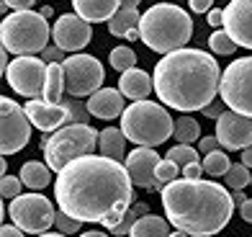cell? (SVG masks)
I'll list each match as a JSON object with an SVG mask.
<instances>
[{
    "label": "cell",
    "instance_id": "obj_31",
    "mask_svg": "<svg viewBox=\"0 0 252 237\" xmlns=\"http://www.w3.org/2000/svg\"><path fill=\"white\" fill-rule=\"evenodd\" d=\"M108 62H111L113 70L126 72V70H131V67L136 65V54H134L131 47H116V49H111Z\"/></svg>",
    "mask_w": 252,
    "mask_h": 237
},
{
    "label": "cell",
    "instance_id": "obj_35",
    "mask_svg": "<svg viewBox=\"0 0 252 237\" xmlns=\"http://www.w3.org/2000/svg\"><path fill=\"white\" fill-rule=\"evenodd\" d=\"M21 188H24V180L16 175H3V180H0V194H3V199L13 201L16 196H21Z\"/></svg>",
    "mask_w": 252,
    "mask_h": 237
},
{
    "label": "cell",
    "instance_id": "obj_15",
    "mask_svg": "<svg viewBox=\"0 0 252 237\" xmlns=\"http://www.w3.org/2000/svg\"><path fill=\"white\" fill-rule=\"evenodd\" d=\"M159 160H162V157L157 155L155 147H136V150H131L129 155H126L124 165H126V170H129L134 186H142L147 191H162L165 186L155 178V170H157Z\"/></svg>",
    "mask_w": 252,
    "mask_h": 237
},
{
    "label": "cell",
    "instance_id": "obj_40",
    "mask_svg": "<svg viewBox=\"0 0 252 237\" xmlns=\"http://www.w3.org/2000/svg\"><path fill=\"white\" fill-rule=\"evenodd\" d=\"M201 175H203V165L201 163L183 165V178H201Z\"/></svg>",
    "mask_w": 252,
    "mask_h": 237
},
{
    "label": "cell",
    "instance_id": "obj_25",
    "mask_svg": "<svg viewBox=\"0 0 252 237\" xmlns=\"http://www.w3.org/2000/svg\"><path fill=\"white\" fill-rule=\"evenodd\" d=\"M64 67L62 62H52L49 65V72H47V88H44V98L49 103H60L62 93H64Z\"/></svg>",
    "mask_w": 252,
    "mask_h": 237
},
{
    "label": "cell",
    "instance_id": "obj_19",
    "mask_svg": "<svg viewBox=\"0 0 252 237\" xmlns=\"http://www.w3.org/2000/svg\"><path fill=\"white\" fill-rule=\"evenodd\" d=\"M72 8L80 18H85L88 24H100L108 21L119 13L121 0H72Z\"/></svg>",
    "mask_w": 252,
    "mask_h": 237
},
{
    "label": "cell",
    "instance_id": "obj_13",
    "mask_svg": "<svg viewBox=\"0 0 252 237\" xmlns=\"http://www.w3.org/2000/svg\"><path fill=\"white\" fill-rule=\"evenodd\" d=\"M216 139H219V144L226 152L250 147L252 144V119L226 108L224 114L216 119Z\"/></svg>",
    "mask_w": 252,
    "mask_h": 237
},
{
    "label": "cell",
    "instance_id": "obj_49",
    "mask_svg": "<svg viewBox=\"0 0 252 237\" xmlns=\"http://www.w3.org/2000/svg\"><path fill=\"white\" fill-rule=\"evenodd\" d=\"M39 13H41L44 18H52V16H54V8H52V5H44V8L39 10Z\"/></svg>",
    "mask_w": 252,
    "mask_h": 237
},
{
    "label": "cell",
    "instance_id": "obj_30",
    "mask_svg": "<svg viewBox=\"0 0 252 237\" xmlns=\"http://www.w3.org/2000/svg\"><path fill=\"white\" fill-rule=\"evenodd\" d=\"M250 178H252L250 168L239 163V165H232V168L226 170V175H224V186H226V188H232V191H242V188L250 186Z\"/></svg>",
    "mask_w": 252,
    "mask_h": 237
},
{
    "label": "cell",
    "instance_id": "obj_44",
    "mask_svg": "<svg viewBox=\"0 0 252 237\" xmlns=\"http://www.w3.org/2000/svg\"><path fill=\"white\" fill-rule=\"evenodd\" d=\"M239 217H242L245 222H250L252 224V199H247L242 206H239Z\"/></svg>",
    "mask_w": 252,
    "mask_h": 237
},
{
    "label": "cell",
    "instance_id": "obj_33",
    "mask_svg": "<svg viewBox=\"0 0 252 237\" xmlns=\"http://www.w3.org/2000/svg\"><path fill=\"white\" fill-rule=\"evenodd\" d=\"M178 173H180V165L165 157V160H159L157 170H155V178H157L162 186H167V183H173V180L178 178Z\"/></svg>",
    "mask_w": 252,
    "mask_h": 237
},
{
    "label": "cell",
    "instance_id": "obj_43",
    "mask_svg": "<svg viewBox=\"0 0 252 237\" xmlns=\"http://www.w3.org/2000/svg\"><path fill=\"white\" fill-rule=\"evenodd\" d=\"M33 3H36V0H5V5L13 8V10H31Z\"/></svg>",
    "mask_w": 252,
    "mask_h": 237
},
{
    "label": "cell",
    "instance_id": "obj_17",
    "mask_svg": "<svg viewBox=\"0 0 252 237\" xmlns=\"http://www.w3.org/2000/svg\"><path fill=\"white\" fill-rule=\"evenodd\" d=\"M224 29L237 47L252 49V0H232L224 8Z\"/></svg>",
    "mask_w": 252,
    "mask_h": 237
},
{
    "label": "cell",
    "instance_id": "obj_48",
    "mask_svg": "<svg viewBox=\"0 0 252 237\" xmlns=\"http://www.w3.org/2000/svg\"><path fill=\"white\" fill-rule=\"evenodd\" d=\"M126 39H129V41H136V39H142V34H139V29H131L129 34H126Z\"/></svg>",
    "mask_w": 252,
    "mask_h": 237
},
{
    "label": "cell",
    "instance_id": "obj_28",
    "mask_svg": "<svg viewBox=\"0 0 252 237\" xmlns=\"http://www.w3.org/2000/svg\"><path fill=\"white\" fill-rule=\"evenodd\" d=\"M144 214H150V206H147V204H134V206H129V211L121 217V222L116 224V227H111V235H113V237L129 235L131 227H134V222L139 219V217H144Z\"/></svg>",
    "mask_w": 252,
    "mask_h": 237
},
{
    "label": "cell",
    "instance_id": "obj_12",
    "mask_svg": "<svg viewBox=\"0 0 252 237\" xmlns=\"http://www.w3.org/2000/svg\"><path fill=\"white\" fill-rule=\"evenodd\" d=\"M47 72L49 65L41 57H33V54H24V57H16L8 65L5 70V80L8 85L16 90L18 96L26 98H44V88H47Z\"/></svg>",
    "mask_w": 252,
    "mask_h": 237
},
{
    "label": "cell",
    "instance_id": "obj_41",
    "mask_svg": "<svg viewBox=\"0 0 252 237\" xmlns=\"http://www.w3.org/2000/svg\"><path fill=\"white\" fill-rule=\"evenodd\" d=\"M0 237H26V232L16 227V224H3L0 227Z\"/></svg>",
    "mask_w": 252,
    "mask_h": 237
},
{
    "label": "cell",
    "instance_id": "obj_14",
    "mask_svg": "<svg viewBox=\"0 0 252 237\" xmlns=\"http://www.w3.org/2000/svg\"><path fill=\"white\" fill-rule=\"evenodd\" d=\"M93 24H88L85 18H80L77 13H64L57 18V24L52 29V39L57 47H62L64 52H80L85 49L90 39H93Z\"/></svg>",
    "mask_w": 252,
    "mask_h": 237
},
{
    "label": "cell",
    "instance_id": "obj_45",
    "mask_svg": "<svg viewBox=\"0 0 252 237\" xmlns=\"http://www.w3.org/2000/svg\"><path fill=\"white\" fill-rule=\"evenodd\" d=\"M242 165H247L250 170H252V144L242 150Z\"/></svg>",
    "mask_w": 252,
    "mask_h": 237
},
{
    "label": "cell",
    "instance_id": "obj_21",
    "mask_svg": "<svg viewBox=\"0 0 252 237\" xmlns=\"http://www.w3.org/2000/svg\"><path fill=\"white\" fill-rule=\"evenodd\" d=\"M126 142H129V139H126V134H124L121 127L119 129L108 127V129H103L98 134V150H100V155L111 157V160H119V163L126 160Z\"/></svg>",
    "mask_w": 252,
    "mask_h": 237
},
{
    "label": "cell",
    "instance_id": "obj_8",
    "mask_svg": "<svg viewBox=\"0 0 252 237\" xmlns=\"http://www.w3.org/2000/svg\"><path fill=\"white\" fill-rule=\"evenodd\" d=\"M219 96L226 108L252 119V57H239L221 72Z\"/></svg>",
    "mask_w": 252,
    "mask_h": 237
},
{
    "label": "cell",
    "instance_id": "obj_6",
    "mask_svg": "<svg viewBox=\"0 0 252 237\" xmlns=\"http://www.w3.org/2000/svg\"><path fill=\"white\" fill-rule=\"evenodd\" d=\"M0 41L16 57L41 54L49 47V21L33 10H13L0 24Z\"/></svg>",
    "mask_w": 252,
    "mask_h": 237
},
{
    "label": "cell",
    "instance_id": "obj_26",
    "mask_svg": "<svg viewBox=\"0 0 252 237\" xmlns=\"http://www.w3.org/2000/svg\"><path fill=\"white\" fill-rule=\"evenodd\" d=\"M173 137L178 144H193L198 137H201V124L196 119H190V116H180L175 121V132H173Z\"/></svg>",
    "mask_w": 252,
    "mask_h": 237
},
{
    "label": "cell",
    "instance_id": "obj_51",
    "mask_svg": "<svg viewBox=\"0 0 252 237\" xmlns=\"http://www.w3.org/2000/svg\"><path fill=\"white\" fill-rule=\"evenodd\" d=\"M80 237H108V235L106 232H83Z\"/></svg>",
    "mask_w": 252,
    "mask_h": 237
},
{
    "label": "cell",
    "instance_id": "obj_4",
    "mask_svg": "<svg viewBox=\"0 0 252 237\" xmlns=\"http://www.w3.org/2000/svg\"><path fill=\"white\" fill-rule=\"evenodd\" d=\"M142 41L157 54L183 49L193 36V21L183 8L173 3H157L147 8L139 21Z\"/></svg>",
    "mask_w": 252,
    "mask_h": 237
},
{
    "label": "cell",
    "instance_id": "obj_1",
    "mask_svg": "<svg viewBox=\"0 0 252 237\" xmlns=\"http://www.w3.org/2000/svg\"><path fill=\"white\" fill-rule=\"evenodd\" d=\"M54 199L64 214L111 230L134 204V180L124 163L83 155L57 173Z\"/></svg>",
    "mask_w": 252,
    "mask_h": 237
},
{
    "label": "cell",
    "instance_id": "obj_29",
    "mask_svg": "<svg viewBox=\"0 0 252 237\" xmlns=\"http://www.w3.org/2000/svg\"><path fill=\"white\" fill-rule=\"evenodd\" d=\"M209 47L214 54H219V57H229L234 49H237V41L226 34V29H214V34L209 36Z\"/></svg>",
    "mask_w": 252,
    "mask_h": 237
},
{
    "label": "cell",
    "instance_id": "obj_42",
    "mask_svg": "<svg viewBox=\"0 0 252 237\" xmlns=\"http://www.w3.org/2000/svg\"><path fill=\"white\" fill-rule=\"evenodd\" d=\"M216 147H219V139H216V137H203V139H201V144H198V150H201L203 155L214 152Z\"/></svg>",
    "mask_w": 252,
    "mask_h": 237
},
{
    "label": "cell",
    "instance_id": "obj_50",
    "mask_svg": "<svg viewBox=\"0 0 252 237\" xmlns=\"http://www.w3.org/2000/svg\"><path fill=\"white\" fill-rule=\"evenodd\" d=\"M36 237H70V235H62V232H41Z\"/></svg>",
    "mask_w": 252,
    "mask_h": 237
},
{
    "label": "cell",
    "instance_id": "obj_37",
    "mask_svg": "<svg viewBox=\"0 0 252 237\" xmlns=\"http://www.w3.org/2000/svg\"><path fill=\"white\" fill-rule=\"evenodd\" d=\"M206 24H209L211 29H221V26H224V10L211 8L209 13H206Z\"/></svg>",
    "mask_w": 252,
    "mask_h": 237
},
{
    "label": "cell",
    "instance_id": "obj_23",
    "mask_svg": "<svg viewBox=\"0 0 252 237\" xmlns=\"http://www.w3.org/2000/svg\"><path fill=\"white\" fill-rule=\"evenodd\" d=\"M129 237H170V222L167 217H155V214H144L134 222Z\"/></svg>",
    "mask_w": 252,
    "mask_h": 237
},
{
    "label": "cell",
    "instance_id": "obj_18",
    "mask_svg": "<svg viewBox=\"0 0 252 237\" xmlns=\"http://www.w3.org/2000/svg\"><path fill=\"white\" fill-rule=\"evenodd\" d=\"M124 93L121 90H113V88H100L95 90L93 96H88V103H85V111L95 119H116L126 111V103H124Z\"/></svg>",
    "mask_w": 252,
    "mask_h": 237
},
{
    "label": "cell",
    "instance_id": "obj_2",
    "mask_svg": "<svg viewBox=\"0 0 252 237\" xmlns=\"http://www.w3.org/2000/svg\"><path fill=\"white\" fill-rule=\"evenodd\" d=\"M152 80L159 103L190 114L214 103L221 83V70L214 54L183 47L162 54V60L155 65Z\"/></svg>",
    "mask_w": 252,
    "mask_h": 237
},
{
    "label": "cell",
    "instance_id": "obj_38",
    "mask_svg": "<svg viewBox=\"0 0 252 237\" xmlns=\"http://www.w3.org/2000/svg\"><path fill=\"white\" fill-rule=\"evenodd\" d=\"M188 5L193 13H209L214 8V0H188Z\"/></svg>",
    "mask_w": 252,
    "mask_h": 237
},
{
    "label": "cell",
    "instance_id": "obj_24",
    "mask_svg": "<svg viewBox=\"0 0 252 237\" xmlns=\"http://www.w3.org/2000/svg\"><path fill=\"white\" fill-rule=\"evenodd\" d=\"M139 21H142V13L136 8H119V13L108 21V31L116 39H126V34L131 29H139Z\"/></svg>",
    "mask_w": 252,
    "mask_h": 237
},
{
    "label": "cell",
    "instance_id": "obj_46",
    "mask_svg": "<svg viewBox=\"0 0 252 237\" xmlns=\"http://www.w3.org/2000/svg\"><path fill=\"white\" fill-rule=\"evenodd\" d=\"M245 201H247V196L242 194V191H234V204H237V206H242Z\"/></svg>",
    "mask_w": 252,
    "mask_h": 237
},
{
    "label": "cell",
    "instance_id": "obj_9",
    "mask_svg": "<svg viewBox=\"0 0 252 237\" xmlns=\"http://www.w3.org/2000/svg\"><path fill=\"white\" fill-rule=\"evenodd\" d=\"M8 214H10V222H13L16 227H21L24 232H29V235L47 232L57 219L54 204L41 194H21V196H16L8 206Z\"/></svg>",
    "mask_w": 252,
    "mask_h": 237
},
{
    "label": "cell",
    "instance_id": "obj_22",
    "mask_svg": "<svg viewBox=\"0 0 252 237\" xmlns=\"http://www.w3.org/2000/svg\"><path fill=\"white\" fill-rule=\"evenodd\" d=\"M21 180H24V186H29L31 191H41L52 183V170L47 163H36V160H29L21 165Z\"/></svg>",
    "mask_w": 252,
    "mask_h": 237
},
{
    "label": "cell",
    "instance_id": "obj_27",
    "mask_svg": "<svg viewBox=\"0 0 252 237\" xmlns=\"http://www.w3.org/2000/svg\"><path fill=\"white\" fill-rule=\"evenodd\" d=\"M203 173L206 175H211V178H219V175H226V170L232 168V163H229V157H226V152H221V150H214V152H209L203 157Z\"/></svg>",
    "mask_w": 252,
    "mask_h": 237
},
{
    "label": "cell",
    "instance_id": "obj_16",
    "mask_svg": "<svg viewBox=\"0 0 252 237\" xmlns=\"http://www.w3.org/2000/svg\"><path fill=\"white\" fill-rule=\"evenodd\" d=\"M24 108H26L31 124L36 129H41L44 134L62 129L64 124L70 121V116H72L70 101H67V103H62V101H60V103H49L47 98H31Z\"/></svg>",
    "mask_w": 252,
    "mask_h": 237
},
{
    "label": "cell",
    "instance_id": "obj_47",
    "mask_svg": "<svg viewBox=\"0 0 252 237\" xmlns=\"http://www.w3.org/2000/svg\"><path fill=\"white\" fill-rule=\"evenodd\" d=\"M142 0H121V8H139Z\"/></svg>",
    "mask_w": 252,
    "mask_h": 237
},
{
    "label": "cell",
    "instance_id": "obj_36",
    "mask_svg": "<svg viewBox=\"0 0 252 237\" xmlns=\"http://www.w3.org/2000/svg\"><path fill=\"white\" fill-rule=\"evenodd\" d=\"M39 57H41L44 62H47V65H52V62H64V49L54 44V47H47V49H44V52L39 54Z\"/></svg>",
    "mask_w": 252,
    "mask_h": 237
},
{
    "label": "cell",
    "instance_id": "obj_3",
    "mask_svg": "<svg viewBox=\"0 0 252 237\" xmlns=\"http://www.w3.org/2000/svg\"><path fill=\"white\" fill-rule=\"evenodd\" d=\"M162 209L167 222L190 237H214L232 219L234 196L214 180L175 178L162 188Z\"/></svg>",
    "mask_w": 252,
    "mask_h": 237
},
{
    "label": "cell",
    "instance_id": "obj_10",
    "mask_svg": "<svg viewBox=\"0 0 252 237\" xmlns=\"http://www.w3.org/2000/svg\"><path fill=\"white\" fill-rule=\"evenodd\" d=\"M64 88L72 98H85V96H93L95 90H100L103 85V65L93 57V54H83V52H75L70 54L64 62Z\"/></svg>",
    "mask_w": 252,
    "mask_h": 237
},
{
    "label": "cell",
    "instance_id": "obj_20",
    "mask_svg": "<svg viewBox=\"0 0 252 237\" xmlns=\"http://www.w3.org/2000/svg\"><path fill=\"white\" fill-rule=\"evenodd\" d=\"M152 88H155V80L150 77V72L139 70V67H131V70L121 72L119 90L129 101H144L147 96L152 93Z\"/></svg>",
    "mask_w": 252,
    "mask_h": 237
},
{
    "label": "cell",
    "instance_id": "obj_39",
    "mask_svg": "<svg viewBox=\"0 0 252 237\" xmlns=\"http://www.w3.org/2000/svg\"><path fill=\"white\" fill-rule=\"evenodd\" d=\"M224 111H226V103L221 101V103H209V106L203 108V114L209 116V119H219V116L224 114Z\"/></svg>",
    "mask_w": 252,
    "mask_h": 237
},
{
    "label": "cell",
    "instance_id": "obj_5",
    "mask_svg": "<svg viewBox=\"0 0 252 237\" xmlns=\"http://www.w3.org/2000/svg\"><path fill=\"white\" fill-rule=\"evenodd\" d=\"M121 129L126 139L139 147H157L167 142L175 132V121L167 114L165 103H152V101H134L121 114Z\"/></svg>",
    "mask_w": 252,
    "mask_h": 237
},
{
    "label": "cell",
    "instance_id": "obj_32",
    "mask_svg": "<svg viewBox=\"0 0 252 237\" xmlns=\"http://www.w3.org/2000/svg\"><path fill=\"white\" fill-rule=\"evenodd\" d=\"M167 160L183 165H190V163H198V150H193V144H175V147L167 150Z\"/></svg>",
    "mask_w": 252,
    "mask_h": 237
},
{
    "label": "cell",
    "instance_id": "obj_7",
    "mask_svg": "<svg viewBox=\"0 0 252 237\" xmlns=\"http://www.w3.org/2000/svg\"><path fill=\"white\" fill-rule=\"evenodd\" d=\"M98 134L90 124H70V127L57 129L52 137H44L41 150H44V160H47L52 173H60L64 165H70L72 160L83 155H93L98 147Z\"/></svg>",
    "mask_w": 252,
    "mask_h": 237
},
{
    "label": "cell",
    "instance_id": "obj_34",
    "mask_svg": "<svg viewBox=\"0 0 252 237\" xmlns=\"http://www.w3.org/2000/svg\"><path fill=\"white\" fill-rule=\"evenodd\" d=\"M54 227L60 230L62 235H77L80 227H83V222L75 219V217H70V214H64V211L60 209V211H57V219H54Z\"/></svg>",
    "mask_w": 252,
    "mask_h": 237
},
{
    "label": "cell",
    "instance_id": "obj_11",
    "mask_svg": "<svg viewBox=\"0 0 252 237\" xmlns=\"http://www.w3.org/2000/svg\"><path fill=\"white\" fill-rule=\"evenodd\" d=\"M31 139V119L24 106L8 96L0 98V152L3 157L21 152Z\"/></svg>",
    "mask_w": 252,
    "mask_h": 237
},
{
    "label": "cell",
    "instance_id": "obj_52",
    "mask_svg": "<svg viewBox=\"0 0 252 237\" xmlns=\"http://www.w3.org/2000/svg\"><path fill=\"white\" fill-rule=\"evenodd\" d=\"M250 186H252V178H250Z\"/></svg>",
    "mask_w": 252,
    "mask_h": 237
}]
</instances>
